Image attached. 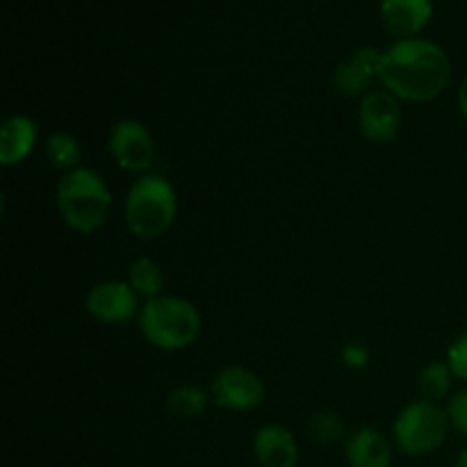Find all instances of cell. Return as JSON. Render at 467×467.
<instances>
[{
    "label": "cell",
    "mask_w": 467,
    "mask_h": 467,
    "mask_svg": "<svg viewBox=\"0 0 467 467\" xmlns=\"http://www.w3.org/2000/svg\"><path fill=\"white\" fill-rule=\"evenodd\" d=\"M349 467H392V447L377 429H358L345 445Z\"/></svg>",
    "instance_id": "cell-14"
},
{
    "label": "cell",
    "mask_w": 467,
    "mask_h": 467,
    "mask_svg": "<svg viewBox=\"0 0 467 467\" xmlns=\"http://www.w3.org/2000/svg\"><path fill=\"white\" fill-rule=\"evenodd\" d=\"M450 418L447 410L427 400L410 401L392 424L395 445L406 456H429L445 442Z\"/></svg>",
    "instance_id": "cell-5"
},
{
    "label": "cell",
    "mask_w": 467,
    "mask_h": 467,
    "mask_svg": "<svg viewBox=\"0 0 467 467\" xmlns=\"http://www.w3.org/2000/svg\"><path fill=\"white\" fill-rule=\"evenodd\" d=\"M459 109L467 121V76L463 78V82H461V87H459Z\"/></svg>",
    "instance_id": "cell-23"
},
{
    "label": "cell",
    "mask_w": 467,
    "mask_h": 467,
    "mask_svg": "<svg viewBox=\"0 0 467 467\" xmlns=\"http://www.w3.org/2000/svg\"><path fill=\"white\" fill-rule=\"evenodd\" d=\"M401 108L400 99L388 89H374L360 99L358 128L374 144H388L400 135Z\"/></svg>",
    "instance_id": "cell-9"
},
{
    "label": "cell",
    "mask_w": 467,
    "mask_h": 467,
    "mask_svg": "<svg viewBox=\"0 0 467 467\" xmlns=\"http://www.w3.org/2000/svg\"><path fill=\"white\" fill-rule=\"evenodd\" d=\"M46 150V160L50 162V167L59 169V171L68 173L73 169L80 167V158H82V149L78 137H73L71 132H53V135L46 140L44 144Z\"/></svg>",
    "instance_id": "cell-17"
},
{
    "label": "cell",
    "mask_w": 467,
    "mask_h": 467,
    "mask_svg": "<svg viewBox=\"0 0 467 467\" xmlns=\"http://www.w3.org/2000/svg\"><path fill=\"white\" fill-rule=\"evenodd\" d=\"M340 360L349 369H363L369 363V351L368 347L360 345V342H347L340 349Z\"/></svg>",
    "instance_id": "cell-22"
},
{
    "label": "cell",
    "mask_w": 467,
    "mask_h": 467,
    "mask_svg": "<svg viewBox=\"0 0 467 467\" xmlns=\"http://www.w3.org/2000/svg\"><path fill=\"white\" fill-rule=\"evenodd\" d=\"M265 400V383L254 369L244 365H226L210 383V401L219 409L249 413Z\"/></svg>",
    "instance_id": "cell-6"
},
{
    "label": "cell",
    "mask_w": 467,
    "mask_h": 467,
    "mask_svg": "<svg viewBox=\"0 0 467 467\" xmlns=\"http://www.w3.org/2000/svg\"><path fill=\"white\" fill-rule=\"evenodd\" d=\"M383 50L374 46L356 48L347 59H342L333 71V87L340 96H365L379 80V64H381Z\"/></svg>",
    "instance_id": "cell-10"
},
{
    "label": "cell",
    "mask_w": 467,
    "mask_h": 467,
    "mask_svg": "<svg viewBox=\"0 0 467 467\" xmlns=\"http://www.w3.org/2000/svg\"><path fill=\"white\" fill-rule=\"evenodd\" d=\"M445 363L450 365L454 379L467 383V331L461 333V336L451 342L450 349H447Z\"/></svg>",
    "instance_id": "cell-20"
},
{
    "label": "cell",
    "mask_w": 467,
    "mask_h": 467,
    "mask_svg": "<svg viewBox=\"0 0 467 467\" xmlns=\"http://www.w3.org/2000/svg\"><path fill=\"white\" fill-rule=\"evenodd\" d=\"M379 80L400 100L429 103L450 85L451 64L445 50L433 41L422 36L397 39L381 53Z\"/></svg>",
    "instance_id": "cell-1"
},
{
    "label": "cell",
    "mask_w": 467,
    "mask_h": 467,
    "mask_svg": "<svg viewBox=\"0 0 467 467\" xmlns=\"http://www.w3.org/2000/svg\"><path fill=\"white\" fill-rule=\"evenodd\" d=\"M128 283H130L132 290L137 292V296L144 301L158 299L164 295V285H167V278H164L162 267L155 263L149 255H141L128 269Z\"/></svg>",
    "instance_id": "cell-15"
},
{
    "label": "cell",
    "mask_w": 467,
    "mask_h": 467,
    "mask_svg": "<svg viewBox=\"0 0 467 467\" xmlns=\"http://www.w3.org/2000/svg\"><path fill=\"white\" fill-rule=\"evenodd\" d=\"M254 456L263 467H296L299 445L283 424H265L254 436Z\"/></svg>",
    "instance_id": "cell-12"
},
{
    "label": "cell",
    "mask_w": 467,
    "mask_h": 467,
    "mask_svg": "<svg viewBox=\"0 0 467 467\" xmlns=\"http://www.w3.org/2000/svg\"><path fill=\"white\" fill-rule=\"evenodd\" d=\"M39 128L36 121L27 114H12L5 119L0 130V164L3 167H16L27 155L35 150Z\"/></svg>",
    "instance_id": "cell-13"
},
{
    "label": "cell",
    "mask_w": 467,
    "mask_h": 467,
    "mask_svg": "<svg viewBox=\"0 0 467 467\" xmlns=\"http://www.w3.org/2000/svg\"><path fill=\"white\" fill-rule=\"evenodd\" d=\"M433 16V0H381L383 27L397 39H413Z\"/></svg>",
    "instance_id": "cell-11"
},
{
    "label": "cell",
    "mask_w": 467,
    "mask_h": 467,
    "mask_svg": "<svg viewBox=\"0 0 467 467\" xmlns=\"http://www.w3.org/2000/svg\"><path fill=\"white\" fill-rule=\"evenodd\" d=\"M451 381H454V374H451L450 365L441 363V360L427 363L422 372H420V392H422V400L433 401V404H438L441 400H447L451 392Z\"/></svg>",
    "instance_id": "cell-18"
},
{
    "label": "cell",
    "mask_w": 467,
    "mask_h": 467,
    "mask_svg": "<svg viewBox=\"0 0 467 467\" xmlns=\"http://www.w3.org/2000/svg\"><path fill=\"white\" fill-rule=\"evenodd\" d=\"M137 324L144 340L160 351L187 349L201 336V313L196 306L173 295L144 301Z\"/></svg>",
    "instance_id": "cell-4"
},
{
    "label": "cell",
    "mask_w": 467,
    "mask_h": 467,
    "mask_svg": "<svg viewBox=\"0 0 467 467\" xmlns=\"http://www.w3.org/2000/svg\"><path fill=\"white\" fill-rule=\"evenodd\" d=\"M108 150L123 171L149 173L155 162V141L149 128L137 119H121L112 126Z\"/></svg>",
    "instance_id": "cell-7"
},
{
    "label": "cell",
    "mask_w": 467,
    "mask_h": 467,
    "mask_svg": "<svg viewBox=\"0 0 467 467\" xmlns=\"http://www.w3.org/2000/svg\"><path fill=\"white\" fill-rule=\"evenodd\" d=\"M55 203L67 228L87 235L103 228L108 222L112 192L94 169L78 167L59 178L55 187Z\"/></svg>",
    "instance_id": "cell-2"
},
{
    "label": "cell",
    "mask_w": 467,
    "mask_h": 467,
    "mask_svg": "<svg viewBox=\"0 0 467 467\" xmlns=\"http://www.w3.org/2000/svg\"><path fill=\"white\" fill-rule=\"evenodd\" d=\"M456 467H467V447L463 451H461L459 459H456Z\"/></svg>",
    "instance_id": "cell-24"
},
{
    "label": "cell",
    "mask_w": 467,
    "mask_h": 467,
    "mask_svg": "<svg viewBox=\"0 0 467 467\" xmlns=\"http://www.w3.org/2000/svg\"><path fill=\"white\" fill-rule=\"evenodd\" d=\"M445 410L450 418V427L467 438V388L450 397Z\"/></svg>",
    "instance_id": "cell-21"
},
{
    "label": "cell",
    "mask_w": 467,
    "mask_h": 467,
    "mask_svg": "<svg viewBox=\"0 0 467 467\" xmlns=\"http://www.w3.org/2000/svg\"><path fill=\"white\" fill-rule=\"evenodd\" d=\"M178 214V194L160 173H144L128 190L123 219L137 240H158L173 226Z\"/></svg>",
    "instance_id": "cell-3"
},
{
    "label": "cell",
    "mask_w": 467,
    "mask_h": 467,
    "mask_svg": "<svg viewBox=\"0 0 467 467\" xmlns=\"http://www.w3.org/2000/svg\"><path fill=\"white\" fill-rule=\"evenodd\" d=\"M210 404V392L201 390L199 386L182 383L167 395V410L176 420H196L205 413Z\"/></svg>",
    "instance_id": "cell-16"
},
{
    "label": "cell",
    "mask_w": 467,
    "mask_h": 467,
    "mask_svg": "<svg viewBox=\"0 0 467 467\" xmlns=\"http://www.w3.org/2000/svg\"><path fill=\"white\" fill-rule=\"evenodd\" d=\"M85 308L89 317L100 324H126L128 319L140 317V296L128 281L96 283L85 296Z\"/></svg>",
    "instance_id": "cell-8"
},
{
    "label": "cell",
    "mask_w": 467,
    "mask_h": 467,
    "mask_svg": "<svg viewBox=\"0 0 467 467\" xmlns=\"http://www.w3.org/2000/svg\"><path fill=\"white\" fill-rule=\"evenodd\" d=\"M308 436L313 438L317 445H336L345 436V422L333 410H317L308 418Z\"/></svg>",
    "instance_id": "cell-19"
}]
</instances>
